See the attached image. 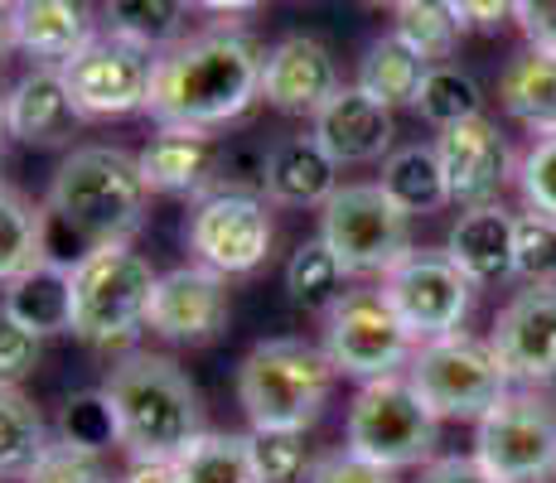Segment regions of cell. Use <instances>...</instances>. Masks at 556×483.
<instances>
[{"label":"cell","mask_w":556,"mask_h":483,"mask_svg":"<svg viewBox=\"0 0 556 483\" xmlns=\"http://www.w3.org/2000/svg\"><path fill=\"white\" fill-rule=\"evenodd\" d=\"M498 102L532 136H556V53L522 49L498 78Z\"/></svg>","instance_id":"25"},{"label":"cell","mask_w":556,"mask_h":483,"mask_svg":"<svg viewBox=\"0 0 556 483\" xmlns=\"http://www.w3.org/2000/svg\"><path fill=\"white\" fill-rule=\"evenodd\" d=\"M228 319H232L228 276L189 262V266H175V271H165L155 281L146 329H151L155 339H165V343L203 348V343L228 334Z\"/></svg>","instance_id":"14"},{"label":"cell","mask_w":556,"mask_h":483,"mask_svg":"<svg viewBox=\"0 0 556 483\" xmlns=\"http://www.w3.org/2000/svg\"><path fill=\"white\" fill-rule=\"evenodd\" d=\"M151 73H155L151 53L106 35V29L78 59L63 63V82H68L73 102H78V112L88 116V122H112V116L146 112Z\"/></svg>","instance_id":"13"},{"label":"cell","mask_w":556,"mask_h":483,"mask_svg":"<svg viewBox=\"0 0 556 483\" xmlns=\"http://www.w3.org/2000/svg\"><path fill=\"white\" fill-rule=\"evenodd\" d=\"M344 82L334 53L309 35H291L262 59V102L286 116H315Z\"/></svg>","instance_id":"17"},{"label":"cell","mask_w":556,"mask_h":483,"mask_svg":"<svg viewBox=\"0 0 556 483\" xmlns=\"http://www.w3.org/2000/svg\"><path fill=\"white\" fill-rule=\"evenodd\" d=\"M276 242V223H271V203L262 193H232V189H213L194 199L189 213V252L199 266L218 276H252L266 266Z\"/></svg>","instance_id":"12"},{"label":"cell","mask_w":556,"mask_h":483,"mask_svg":"<svg viewBox=\"0 0 556 483\" xmlns=\"http://www.w3.org/2000/svg\"><path fill=\"white\" fill-rule=\"evenodd\" d=\"M382 295L397 309V319L412 329L416 343L441 339L465 329L469 309H475V281L451 262V252L435 246H412L388 276H382Z\"/></svg>","instance_id":"11"},{"label":"cell","mask_w":556,"mask_h":483,"mask_svg":"<svg viewBox=\"0 0 556 483\" xmlns=\"http://www.w3.org/2000/svg\"><path fill=\"white\" fill-rule=\"evenodd\" d=\"M406 378L441 421H479L513 392V378L494 343L465 334V329L416 343Z\"/></svg>","instance_id":"7"},{"label":"cell","mask_w":556,"mask_h":483,"mask_svg":"<svg viewBox=\"0 0 556 483\" xmlns=\"http://www.w3.org/2000/svg\"><path fill=\"white\" fill-rule=\"evenodd\" d=\"M513 228H518V213H508L504 203L459 208L445 252L475 285L513 281Z\"/></svg>","instance_id":"23"},{"label":"cell","mask_w":556,"mask_h":483,"mask_svg":"<svg viewBox=\"0 0 556 483\" xmlns=\"http://www.w3.org/2000/svg\"><path fill=\"white\" fill-rule=\"evenodd\" d=\"M45 445L49 425L39 416V406L20 386H0V479H25V469L45 455Z\"/></svg>","instance_id":"32"},{"label":"cell","mask_w":556,"mask_h":483,"mask_svg":"<svg viewBox=\"0 0 556 483\" xmlns=\"http://www.w3.org/2000/svg\"><path fill=\"white\" fill-rule=\"evenodd\" d=\"M248 445L256 483H301L315 469L305 431H248Z\"/></svg>","instance_id":"37"},{"label":"cell","mask_w":556,"mask_h":483,"mask_svg":"<svg viewBox=\"0 0 556 483\" xmlns=\"http://www.w3.org/2000/svg\"><path fill=\"white\" fill-rule=\"evenodd\" d=\"M5 106H10V141L20 145H63L88 122L78 112V102H73L68 82H63V68H39V63L5 92Z\"/></svg>","instance_id":"20"},{"label":"cell","mask_w":556,"mask_h":483,"mask_svg":"<svg viewBox=\"0 0 556 483\" xmlns=\"http://www.w3.org/2000/svg\"><path fill=\"white\" fill-rule=\"evenodd\" d=\"M106 483H126V479H106Z\"/></svg>","instance_id":"51"},{"label":"cell","mask_w":556,"mask_h":483,"mask_svg":"<svg viewBox=\"0 0 556 483\" xmlns=\"http://www.w3.org/2000/svg\"><path fill=\"white\" fill-rule=\"evenodd\" d=\"M382 193L406 213V218H426V213H441L451 203L445 189V169L435 145H402L382 160Z\"/></svg>","instance_id":"26"},{"label":"cell","mask_w":556,"mask_h":483,"mask_svg":"<svg viewBox=\"0 0 556 483\" xmlns=\"http://www.w3.org/2000/svg\"><path fill=\"white\" fill-rule=\"evenodd\" d=\"M126 483H179L175 459H131Z\"/></svg>","instance_id":"45"},{"label":"cell","mask_w":556,"mask_h":483,"mask_svg":"<svg viewBox=\"0 0 556 483\" xmlns=\"http://www.w3.org/2000/svg\"><path fill=\"white\" fill-rule=\"evenodd\" d=\"M344 281H349V271L339 266V256L329 252L325 238H305L291 252V262H286V295L301 309H325L329 315L344 300V290H339Z\"/></svg>","instance_id":"31"},{"label":"cell","mask_w":556,"mask_h":483,"mask_svg":"<svg viewBox=\"0 0 556 483\" xmlns=\"http://www.w3.org/2000/svg\"><path fill=\"white\" fill-rule=\"evenodd\" d=\"M392 10H397V29L392 35L402 45H412L426 63H445L469 29L455 0H397Z\"/></svg>","instance_id":"30"},{"label":"cell","mask_w":556,"mask_h":483,"mask_svg":"<svg viewBox=\"0 0 556 483\" xmlns=\"http://www.w3.org/2000/svg\"><path fill=\"white\" fill-rule=\"evenodd\" d=\"M431 63L421 59L412 45H402L397 35L372 39L368 53L358 63V88L382 106H416V92H421V78Z\"/></svg>","instance_id":"28"},{"label":"cell","mask_w":556,"mask_h":483,"mask_svg":"<svg viewBox=\"0 0 556 483\" xmlns=\"http://www.w3.org/2000/svg\"><path fill=\"white\" fill-rule=\"evenodd\" d=\"M518 25L532 49L556 53V0H518Z\"/></svg>","instance_id":"43"},{"label":"cell","mask_w":556,"mask_h":483,"mask_svg":"<svg viewBox=\"0 0 556 483\" xmlns=\"http://www.w3.org/2000/svg\"><path fill=\"white\" fill-rule=\"evenodd\" d=\"M10 45H15V20H10V10L0 5V59L10 53Z\"/></svg>","instance_id":"47"},{"label":"cell","mask_w":556,"mask_h":483,"mask_svg":"<svg viewBox=\"0 0 556 483\" xmlns=\"http://www.w3.org/2000/svg\"><path fill=\"white\" fill-rule=\"evenodd\" d=\"M416 353L412 329L397 319L382 290H344L334 309L325 315V358L339 378L378 382L406 372Z\"/></svg>","instance_id":"9"},{"label":"cell","mask_w":556,"mask_h":483,"mask_svg":"<svg viewBox=\"0 0 556 483\" xmlns=\"http://www.w3.org/2000/svg\"><path fill=\"white\" fill-rule=\"evenodd\" d=\"M309 136H315L339 165H382V160L392 155L397 122H392V106L372 102L354 82V88H339L309 116Z\"/></svg>","instance_id":"18"},{"label":"cell","mask_w":556,"mask_h":483,"mask_svg":"<svg viewBox=\"0 0 556 483\" xmlns=\"http://www.w3.org/2000/svg\"><path fill=\"white\" fill-rule=\"evenodd\" d=\"M45 262V208L0 179V285Z\"/></svg>","instance_id":"29"},{"label":"cell","mask_w":556,"mask_h":483,"mask_svg":"<svg viewBox=\"0 0 556 483\" xmlns=\"http://www.w3.org/2000/svg\"><path fill=\"white\" fill-rule=\"evenodd\" d=\"M513 281L556 285V218L547 213H518L513 228Z\"/></svg>","instance_id":"36"},{"label":"cell","mask_w":556,"mask_h":483,"mask_svg":"<svg viewBox=\"0 0 556 483\" xmlns=\"http://www.w3.org/2000/svg\"><path fill=\"white\" fill-rule=\"evenodd\" d=\"M106 396L122 421V449L131 459H179L203 435L194 382L165 353H131L112 368Z\"/></svg>","instance_id":"3"},{"label":"cell","mask_w":556,"mask_h":483,"mask_svg":"<svg viewBox=\"0 0 556 483\" xmlns=\"http://www.w3.org/2000/svg\"><path fill=\"white\" fill-rule=\"evenodd\" d=\"M334 363L305 339H266L242 358L238 402L252 431H309L325 416Z\"/></svg>","instance_id":"4"},{"label":"cell","mask_w":556,"mask_h":483,"mask_svg":"<svg viewBox=\"0 0 556 483\" xmlns=\"http://www.w3.org/2000/svg\"><path fill=\"white\" fill-rule=\"evenodd\" d=\"M319 238L349 276H388L412 252V218L382 193V185H339L319 208Z\"/></svg>","instance_id":"8"},{"label":"cell","mask_w":556,"mask_h":483,"mask_svg":"<svg viewBox=\"0 0 556 483\" xmlns=\"http://www.w3.org/2000/svg\"><path fill=\"white\" fill-rule=\"evenodd\" d=\"M218 160L223 150L213 145L208 131H185V126H160L146 141V150L136 155L141 179L151 193H175V199H203L213 193L218 179Z\"/></svg>","instance_id":"19"},{"label":"cell","mask_w":556,"mask_h":483,"mask_svg":"<svg viewBox=\"0 0 556 483\" xmlns=\"http://www.w3.org/2000/svg\"><path fill=\"white\" fill-rule=\"evenodd\" d=\"M59 440L98 459L106 449H122V421H116V406L106 396V386H98V392H73L59 406Z\"/></svg>","instance_id":"35"},{"label":"cell","mask_w":556,"mask_h":483,"mask_svg":"<svg viewBox=\"0 0 556 483\" xmlns=\"http://www.w3.org/2000/svg\"><path fill=\"white\" fill-rule=\"evenodd\" d=\"M416 483H498V479L489 474L475 455H441V459H431V465L421 469V479Z\"/></svg>","instance_id":"42"},{"label":"cell","mask_w":556,"mask_h":483,"mask_svg":"<svg viewBox=\"0 0 556 483\" xmlns=\"http://www.w3.org/2000/svg\"><path fill=\"white\" fill-rule=\"evenodd\" d=\"M0 5H5V10H15V5H20V0H0Z\"/></svg>","instance_id":"49"},{"label":"cell","mask_w":556,"mask_h":483,"mask_svg":"<svg viewBox=\"0 0 556 483\" xmlns=\"http://www.w3.org/2000/svg\"><path fill=\"white\" fill-rule=\"evenodd\" d=\"M155 281V266L131 242L92 246L73 266V339L106 353L126 348L146 329Z\"/></svg>","instance_id":"5"},{"label":"cell","mask_w":556,"mask_h":483,"mask_svg":"<svg viewBox=\"0 0 556 483\" xmlns=\"http://www.w3.org/2000/svg\"><path fill=\"white\" fill-rule=\"evenodd\" d=\"M189 5L194 0H102V29L146 53H160L185 39Z\"/></svg>","instance_id":"27"},{"label":"cell","mask_w":556,"mask_h":483,"mask_svg":"<svg viewBox=\"0 0 556 483\" xmlns=\"http://www.w3.org/2000/svg\"><path fill=\"white\" fill-rule=\"evenodd\" d=\"M494 353L513 386L556 382V285H522L494 319Z\"/></svg>","instance_id":"16"},{"label":"cell","mask_w":556,"mask_h":483,"mask_svg":"<svg viewBox=\"0 0 556 483\" xmlns=\"http://www.w3.org/2000/svg\"><path fill=\"white\" fill-rule=\"evenodd\" d=\"M262 59L242 29H203L155 59L146 112L160 126L213 131L262 102Z\"/></svg>","instance_id":"2"},{"label":"cell","mask_w":556,"mask_h":483,"mask_svg":"<svg viewBox=\"0 0 556 483\" xmlns=\"http://www.w3.org/2000/svg\"><path fill=\"white\" fill-rule=\"evenodd\" d=\"M305 483H397V474L382 465H372V459L354 455V449H334V455L315 459V469H309Z\"/></svg>","instance_id":"41"},{"label":"cell","mask_w":556,"mask_h":483,"mask_svg":"<svg viewBox=\"0 0 556 483\" xmlns=\"http://www.w3.org/2000/svg\"><path fill=\"white\" fill-rule=\"evenodd\" d=\"M518 193L532 213L556 218V136H538L518 160Z\"/></svg>","instance_id":"38"},{"label":"cell","mask_w":556,"mask_h":483,"mask_svg":"<svg viewBox=\"0 0 556 483\" xmlns=\"http://www.w3.org/2000/svg\"><path fill=\"white\" fill-rule=\"evenodd\" d=\"M445 169V189H451L455 208H479V203H498L508 179H518V160H513L508 136L489 116H469L459 126H445L435 141Z\"/></svg>","instance_id":"15"},{"label":"cell","mask_w":556,"mask_h":483,"mask_svg":"<svg viewBox=\"0 0 556 483\" xmlns=\"http://www.w3.org/2000/svg\"><path fill=\"white\" fill-rule=\"evenodd\" d=\"M416 112H421V122H431L435 131H445V126H459V122H469V116H484V92H479V82L469 78L465 68H455V63H431L421 78V92H416Z\"/></svg>","instance_id":"34"},{"label":"cell","mask_w":556,"mask_h":483,"mask_svg":"<svg viewBox=\"0 0 556 483\" xmlns=\"http://www.w3.org/2000/svg\"><path fill=\"white\" fill-rule=\"evenodd\" d=\"M175 469L179 483H256L248 435H228V431H203L175 459Z\"/></svg>","instance_id":"33"},{"label":"cell","mask_w":556,"mask_h":483,"mask_svg":"<svg viewBox=\"0 0 556 483\" xmlns=\"http://www.w3.org/2000/svg\"><path fill=\"white\" fill-rule=\"evenodd\" d=\"M199 10H213V15H242V10H252L256 0H194Z\"/></svg>","instance_id":"46"},{"label":"cell","mask_w":556,"mask_h":483,"mask_svg":"<svg viewBox=\"0 0 556 483\" xmlns=\"http://www.w3.org/2000/svg\"><path fill=\"white\" fill-rule=\"evenodd\" d=\"M5 141H10V106H5V92H0V155H5Z\"/></svg>","instance_id":"48"},{"label":"cell","mask_w":556,"mask_h":483,"mask_svg":"<svg viewBox=\"0 0 556 483\" xmlns=\"http://www.w3.org/2000/svg\"><path fill=\"white\" fill-rule=\"evenodd\" d=\"M10 20H15V49H25L39 68H63L98 39L88 0H20Z\"/></svg>","instance_id":"21"},{"label":"cell","mask_w":556,"mask_h":483,"mask_svg":"<svg viewBox=\"0 0 556 483\" xmlns=\"http://www.w3.org/2000/svg\"><path fill=\"white\" fill-rule=\"evenodd\" d=\"M146 189L141 165L131 150L116 145H78L59 165L49 185L45 208V256L63 266H78L92 246L131 242L146 223Z\"/></svg>","instance_id":"1"},{"label":"cell","mask_w":556,"mask_h":483,"mask_svg":"<svg viewBox=\"0 0 556 483\" xmlns=\"http://www.w3.org/2000/svg\"><path fill=\"white\" fill-rule=\"evenodd\" d=\"M0 309L10 319H20L25 329H35L39 339L73 334V266L45 256L39 266H29L25 276H15L5 285Z\"/></svg>","instance_id":"24"},{"label":"cell","mask_w":556,"mask_h":483,"mask_svg":"<svg viewBox=\"0 0 556 483\" xmlns=\"http://www.w3.org/2000/svg\"><path fill=\"white\" fill-rule=\"evenodd\" d=\"M372 5H397V0H372Z\"/></svg>","instance_id":"50"},{"label":"cell","mask_w":556,"mask_h":483,"mask_svg":"<svg viewBox=\"0 0 556 483\" xmlns=\"http://www.w3.org/2000/svg\"><path fill=\"white\" fill-rule=\"evenodd\" d=\"M39 358H45V339L0 309V386H20L25 378H35Z\"/></svg>","instance_id":"40"},{"label":"cell","mask_w":556,"mask_h":483,"mask_svg":"<svg viewBox=\"0 0 556 483\" xmlns=\"http://www.w3.org/2000/svg\"><path fill=\"white\" fill-rule=\"evenodd\" d=\"M475 459L498 483H542L556 474V406L538 386H513L475 421Z\"/></svg>","instance_id":"10"},{"label":"cell","mask_w":556,"mask_h":483,"mask_svg":"<svg viewBox=\"0 0 556 483\" xmlns=\"http://www.w3.org/2000/svg\"><path fill=\"white\" fill-rule=\"evenodd\" d=\"M25 483H106V469L98 455H83V449L63 445L53 435L45 445V455L25 469Z\"/></svg>","instance_id":"39"},{"label":"cell","mask_w":556,"mask_h":483,"mask_svg":"<svg viewBox=\"0 0 556 483\" xmlns=\"http://www.w3.org/2000/svg\"><path fill=\"white\" fill-rule=\"evenodd\" d=\"M344 445L382 469H426L441 445V416L421 402L406 372L378 382H358L349 402Z\"/></svg>","instance_id":"6"},{"label":"cell","mask_w":556,"mask_h":483,"mask_svg":"<svg viewBox=\"0 0 556 483\" xmlns=\"http://www.w3.org/2000/svg\"><path fill=\"white\" fill-rule=\"evenodd\" d=\"M455 5L465 15V25L479 29V35H494L508 20H518V0H455Z\"/></svg>","instance_id":"44"},{"label":"cell","mask_w":556,"mask_h":483,"mask_svg":"<svg viewBox=\"0 0 556 483\" xmlns=\"http://www.w3.org/2000/svg\"><path fill=\"white\" fill-rule=\"evenodd\" d=\"M339 160L315 136H286L266 150V203L276 208H325L339 193Z\"/></svg>","instance_id":"22"}]
</instances>
